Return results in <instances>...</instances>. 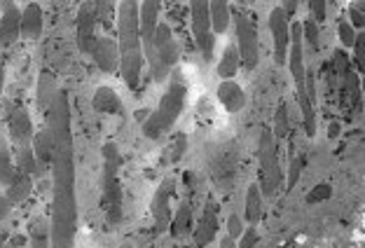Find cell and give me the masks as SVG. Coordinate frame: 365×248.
I'll return each mask as SVG.
<instances>
[{
	"mask_svg": "<svg viewBox=\"0 0 365 248\" xmlns=\"http://www.w3.org/2000/svg\"><path fill=\"white\" fill-rule=\"evenodd\" d=\"M31 145H33V155L38 160V169L49 167V162H52V134L47 131V127L36 131Z\"/></svg>",
	"mask_w": 365,
	"mask_h": 248,
	"instance_id": "27",
	"label": "cell"
},
{
	"mask_svg": "<svg viewBox=\"0 0 365 248\" xmlns=\"http://www.w3.org/2000/svg\"><path fill=\"white\" fill-rule=\"evenodd\" d=\"M45 127L52 134V248H76L78 195H76V140L71 101L66 89H56L45 110Z\"/></svg>",
	"mask_w": 365,
	"mask_h": 248,
	"instance_id": "1",
	"label": "cell"
},
{
	"mask_svg": "<svg viewBox=\"0 0 365 248\" xmlns=\"http://www.w3.org/2000/svg\"><path fill=\"white\" fill-rule=\"evenodd\" d=\"M269 33H272V45H274V63L286 66L288 59V47H290V19L281 7H272L269 12Z\"/></svg>",
	"mask_w": 365,
	"mask_h": 248,
	"instance_id": "12",
	"label": "cell"
},
{
	"mask_svg": "<svg viewBox=\"0 0 365 248\" xmlns=\"http://www.w3.org/2000/svg\"><path fill=\"white\" fill-rule=\"evenodd\" d=\"M91 105H94L96 113L103 115H122V98L115 92L113 87H98L94 96H91Z\"/></svg>",
	"mask_w": 365,
	"mask_h": 248,
	"instance_id": "22",
	"label": "cell"
},
{
	"mask_svg": "<svg viewBox=\"0 0 365 248\" xmlns=\"http://www.w3.org/2000/svg\"><path fill=\"white\" fill-rule=\"evenodd\" d=\"M302 169H304V157L300 155V157H295L293 164H290V169H288V180H286V190H288V192L297 185V180H300Z\"/></svg>",
	"mask_w": 365,
	"mask_h": 248,
	"instance_id": "37",
	"label": "cell"
},
{
	"mask_svg": "<svg viewBox=\"0 0 365 248\" xmlns=\"http://www.w3.org/2000/svg\"><path fill=\"white\" fill-rule=\"evenodd\" d=\"M286 66H288L290 76H293L297 105H300V113H302L304 134L309 138H314L317 136V110H314V101L309 96V78H307V68H304V43H302V26L300 24L290 26V47H288Z\"/></svg>",
	"mask_w": 365,
	"mask_h": 248,
	"instance_id": "4",
	"label": "cell"
},
{
	"mask_svg": "<svg viewBox=\"0 0 365 248\" xmlns=\"http://www.w3.org/2000/svg\"><path fill=\"white\" fill-rule=\"evenodd\" d=\"M33 176H29V173H21V171H16L14 173V178L7 183L5 187V197H7V202H10L12 206H19L24 204L31 197L33 192Z\"/></svg>",
	"mask_w": 365,
	"mask_h": 248,
	"instance_id": "21",
	"label": "cell"
},
{
	"mask_svg": "<svg viewBox=\"0 0 365 248\" xmlns=\"http://www.w3.org/2000/svg\"><path fill=\"white\" fill-rule=\"evenodd\" d=\"M29 242L31 248H52V227L45 216H36L29 222Z\"/></svg>",
	"mask_w": 365,
	"mask_h": 248,
	"instance_id": "24",
	"label": "cell"
},
{
	"mask_svg": "<svg viewBox=\"0 0 365 248\" xmlns=\"http://www.w3.org/2000/svg\"><path fill=\"white\" fill-rule=\"evenodd\" d=\"M218 248H237V242H235V239H232V237H222L220 239V244H218Z\"/></svg>",
	"mask_w": 365,
	"mask_h": 248,
	"instance_id": "44",
	"label": "cell"
},
{
	"mask_svg": "<svg viewBox=\"0 0 365 248\" xmlns=\"http://www.w3.org/2000/svg\"><path fill=\"white\" fill-rule=\"evenodd\" d=\"M346 14H349V21L351 24V29L354 31H363V26H365V19H363V3H351L349 5V10H346Z\"/></svg>",
	"mask_w": 365,
	"mask_h": 248,
	"instance_id": "39",
	"label": "cell"
},
{
	"mask_svg": "<svg viewBox=\"0 0 365 248\" xmlns=\"http://www.w3.org/2000/svg\"><path fill=\"white\" fill-rule=\"evenodd\" d=\"M122 248H131V246H122Z\"/></svg>",
	"mask_w": 365,
	"mask_h": 248,
	"instance_id": "46",
	"label": "cell"
},
{
	"mask_svg": "<svg viewBox=\"0 0 365 248\" xmlns=\"http://www.w3.org/2000/svg\"><path fill=\"white\" fill-rule=\"evenodd\" d=\"M209 16L213 36H225L232 21V10L227 0H209Z\"/></svg>",
	"mask_w": 365,
	"mask_h": 248,
	"instance_id": "23",
	"label": "cell"
},
{
	"mask_svg": "<svg viewBox=\"0 0 365 248\" xmlns=\"http://www.w3.org/2000/svg\"><path fill=\"white\" fill-rule=\"evenodd\" d=\"M94 5H96L98 24H103L106 29H110L113 21L118 19V5H115V3H106V0H101V3H94Z\"/></svg>",
	"mask_w": 365,
	"mask_h": 248,
	"instance_id": "32",
	"label": "cell"
},
{
	"mask_svg": "<svg viewBox=\"0 0 365 248\" xmlns=\"http://www.w3.org/2000/svg\"><path fill=\"white\" fill-rule=\"evenodd\" d=\"M103 209H106V218L110 225H118L122 222V178H120V169H122V155L118 143L108 140L103 145Z\"/></svg>",
	"mask_w": 365,
	"mask_h": 248,
	"instance_id": "5",
	"label": "cell"
},
{
	"mask_svg": "<svg viewBox=\"0 0 365 248\" xmlns=\"http://www.w3.org/2000/svg\"><path fill=\"white\" fill-rule=\"evenodd\" d=\"M235 29H237V52L239 61H242L244 71H255V66L260 63V36L258 26H255L253 16L248 12H239L235 16Z\"/></svg>",
	"mask_w": 365,
	"mask_h": 248,
	"instance_id": "8",
	"label": "cell"
},
{
	"mask_svg": "<svg viewBox=\"0 0 365 248\" xmlns=\"http://www.w3.org/2000/svg\"><path fill=\"white\" fill-rule=\"evenodd\" d=\"M187 153V136L185 134H173L169 136V143L162 153V164L164 167H171V164H178L182 160V155Z\"/></svg>",
	"mask_w": 365,
	"mask_h": 248,
	"instance_id": "29",
	"label": "cell"
},
{
	"mask_svg": "<svg viewBox=\"0 0 365 248\" xmlns=\"http://www.w3.org/2000/svg\"><path fill=\"white\" fill-rule=\"evenodd\" d=\"M89 56L98 66V71L106 73V76H113V73L120 71V47L118 40L110 36H98Z\"/></svg>",
	"mask_w": 365,
	"mask_h": 248,
	"instance_id": "15",
	"label": "cell"
},
{
	"mask_svg": "<svg viewBox=\"0 0 365 248\" xmlns=\"http://www.w3.org/2000/svg\"><path fill=\"white\" fill-rule=\"evenodd\" d=\"M118 47H120V76L131 92L140 87L143 78L145 56L140 45V29H138V3L134 0H122L118 3Z\"/></svg>",
	"mask_w": 365,
	"mask_h": 248,
	"instance_id": "2",
	"label": "cell"
},
{
	"mask_svg": "<svg viewBox=\"0 0 365 248\" xmlns=\"http://www.w3.org/2000/svg\"><path fill=\"white\" fill-rule=\"evenodd\" d=\"M14 173H16V164H14L10 140H7L5 131L0 129V185L7 187V183L14 178Z\"/></svg>",
	"mask_w": 365,
	"mask_h": 248,
	"instance_id": "26",
	"label": "cell"
},
{
	"mask_svg": "<svg viewBox=\"0 0 365 248\" xmlns=\"http://www.w3.org/2000/svg\"><path fill=\"white\" fill-rule=\"evenodd\" d=\"M195 229V213H192V202L190 200H182L178 211L173 213L171 218V225H169V234L173 239H182L187 237L190 232Z\"/></svg>",
	"mask_w": 365,
	"mask_h": 248,
	"instance_id": "20",
	"label": "cell"
},
{
	"mask_svg": "<svg viewBox=\"0 0 365 248\" xmlns=\"http://www.w3.org/2000/svg\"><path fill=\"white\" fill-rule=\"evenodd\" d=\"M36 136V127H33L31 113L24 105H14L7 115V140L14 145V150L19 148H29Z\"/></svg>",
	"mask_w": 365,
	"mask_h": 248,
	"instance_id": "13",
	"label": "cell"
},
{
	"mask_svg": "<svg viewBox=\"0 0 365 248\" xmlns=\"http://www.w3.org/2000/svg\"><path fill=\"white\" fill-rule=\"evenodd\" d=\"M239 68H242V61H239V52L235 45H227L225 52H222L220 61H218V78L220 80H232L239 73Z\"/></svg>",
	"mask_w": 365,
	"mask_h": 248,
	"instance_id": "28",
	"label": "cell"
},
{
	"mask_svg": "<svg viewBox=\"0 0 365 248\" xmlns=\"http://www.w3.org/2000/svg\"><path fill=\"white\" fill-rule=\"evenodd\" d=\"M180 59V47L173 38V31L169 24H157L155 33V61L150 63V73L155 82L169 80L171 71L176 68V63Z\"/></svg>",
	"mask_w": 365,
	"mask_h": 248,
	"instance_id": "7",
	"label": "cell"
},
{
	"mask_svg": "<svg viewBox=\"0 0 365 248\" xmlns=\"http://www.w3.org/2000/svg\"><path fill=\"white\" fill-rule=\"evenodd\" d=\"M220 229V220H218V206H215L213 202H209L204 206V213L202 218H199V222L195 225L192 229V239H195V246L197 248H206L209 246L215 234H218Z\"/></svg>",
	"mask_w": 365,
	"mask_h": 248,
	"instance_id": "17",
	"label": "cell"
},
{
	"mask_svg": "<svg viewBox=\"0 0 365 248\" xmlns=\"http://www.w3.org/2000/svg\"><path fill=\"white\" fill-rule=\"evenodd\" d=\"M290 134V118H288V103L281 101L274 110V127H272V136L277 140V145L281 140H286Z\"/></svg>",
	"mask_w": 365,
	"mask_h": 248,
	"instance_id": "30",
	"label": "cell"
},
{
	"mask_svg": "<svg viewBox=\"0 0 365 248\" xmlns=\"http://www.w3.org/2000/svg\"><path fill=\"white\" fill-rule=\"evenodd\" d=\"M284 183V171L279 162V145L269 127L260 129L258 138V187L262 197H274Z\"/></svg>",
	"mask_w": 365,
	"mask_h": 248,
	"instance_id": "6",
	"label": "cell"
},
{
	"mask_svg": "<svg viewBox=\"0 0 365 248\" xmlns=\"http://www.w3.org/2000/svg\"><path fill=\"white\" fill-rule=\"evenodd\" d=\"M260 244V232L255 229V225H248L244 229V234L237 239V248H255Z\"/></svg>",
	"mask_w": 365,
	"mask_h": 248,
	"instance_id": "36",
	"label": "cell"
},
{
	"mask_svg": "<svg viewBox=\"0 0 365 248\" xmlns=\"http://www.w3.org/2000/svg\"><path fill=\"white\" fill-rule=\"evenodd\" d=\"M173 195H176V178L167 176L160 185H157L155 195H153V202H150V213H153L157 232H169V225H171V218H173V211H171Z\"/></svg>",
	"mask_w": 365,
	"mask_h": 248,
	"instance_id": "11",
	"label": "cell"
},
{
	"mask_svg": "<svg viewBox=\"0 0 365 248\" xmlns=\"http://www.w3.org/2000/svg\"><path fill=\"white\" fill-rule=\"evenodd\" d=\"M43 31H45L43 5L29 3L21 10V38H26V40H31V43H36V40L43 38Z\"/></svg>",
	"mask_w": 365,
	"mask_h": 248,
	"instance_id": "18",
	"label": "cell"
},
{
	"mask_svg": "<svg viewBox=\"0 0 365 248\" xmlns=\"http://www.w3.org/2000/svg\"><path fill=\"white\" fill-rule=\"evenodd\" d=\"M162 3L160 0H145L138 3V29H140V45H143V56L148 63L155 61V33L160 24Z\"/></svg>",
	"mask_w": 365,
	"mask_h": 248,
	"instance_id": "10",
	"label": "cell"
},
{
	"mask_svg": "<svg viewBox=\"0 0 365 248\" xmlns=\"http://www.w3.org/2000/svg\"><path fill=\"white\" fill-rule=\"evenodd\" d=\"M218 101L227 113L237 115V113H242L246 105V92L235 80H222L218 85Z\"/></svg>",
	"mask_w": 365,
	"mask_h": 248,
	"instance_id": "19",
	"label": "cell"
},
{
	"mask_svg": "<svg viewBox=\"0 0 365 248\" xmlns=\"http://www.w3.org/2000/svg\"><path fill=\"white\" fill-rule=\"evenodd\" d=\"M300 26H302V43L312 45V47L319 52V47H321L319 24H317V21H312V19H307V21H302V24H300Z\"/></svg>",
	"mask_w": 365,
	"mask_h": 248,
	"instance_id": "33",
	"label": "cell"
},
{
	"mask_svg": "<svg viewBox=\"0 0 365 248\" xmlns=\"http://www.w3.org/2000/svg\"><path fill=\"white\" fill-rule=\"evenodd\" d=\"M307 5H309V12H312L309 19L317 21L321 26V24L326 21V16H328V3H326V0H309Z\"/></svg>",
	"mask_w": 365,
	"mask_h": 248,
	"instance_id": "38",
	"label": "cell"
},
{
	"mask_svg": "<svg viewBox=\"0 0 365 248\" xmlns=\"http://www.w3.org/2000/svg\"><path fill=\"white\" fill-rule=\"evenodd\" d=\"M185 98H187V82L178 68H173L171 76H169L167 92L162 94L157 108L148 115V120L143 122L145 138L160 140L162 136H167L169 131L176 127L180 113L185 110Z\"/></svg>",
	"mask_w": 365,
	"mask_h": 248,
	"instance_id": "3",
	"label": "cell"
},
{
	"mask_svg": "<svg viewBox=\"0 0 365 248\" xmlns=\"http://www.w3.org/2000/svg\"><path fill=\"white\" fill-rule=\"evenodd\" d=\"M10 211H12V204L7 202V197L5 195H0V225L10 218Z\"/></svg>",
	"mask_w": 365,
	"mask_h": 248,
	"instance_id": "42",
	"label": "cell"
},
{
	"mask_svg": "<svg viewBox=\"0 0 365 248\" xmlns=\"http://www.w3.org/2000/svg\"><path fill=\"white\" fill-rule=\"evenodd\" d=\"M333 197V187H330L328 183H319L312 187V192L307 195V204H319V202H326Z\"/></svg>",
	"mask_w": 365,
	"mask_h": 248,
	"instance_id": "35",
	"label": "cell"
},
{
	"mask_svg": "<svg viewBox=\"0 0 365 248\" xmlns=\"http://www.w3.org/2000/svg\"><path fill=\"white\" fill-rule=\"evenodd\" d=\"M354 49H356V56H354L356 68L363 71V33H359V36H356V45H354Z\"/></svg>",
	"mask_w": 365,
	"mask_h": 248,
	"instance_id": "41",
	"label": "cell"
},
{
	"mask_svg": "<svg viewBox=\"0 0 365 248\" xmlns=\"http://www.w3.org/2000/svg\"><path fill=\"white\" fill-rule=\"evenodd\" d=\"M190 26H192L199 54L204 56V61H211L215 54V36L211 29L209 0H192L190 3Z\"/></svg>",
	"mask_w": 365,
	"mask_h": 248,
	"instance_id": "9",
	"label": "cell"
},
{
	"mask_svg": "<svg viewBox=\"0 0 365 248\" xmlns=\"http://www.w3.org/2000/svg\"><path fill=\"white\" fill-rule=\"evenodd\" d=\"M244 234V222H242V218L239 216H230L227 218V237H232L237 242L239 237Z\"/></svg>",
	"mask_w": 365,
	"mask_h": 248,
	"instance_id": "40",
	"label": "cell"
},
{
	"mask_svg": "<svg viewBox=\"0 0 365 248\" xmlns=\"http://www.w3.org/2000/svg\"><path fill=\"white\" fill-rule=\"evenodd\" d=\"M3 89H5V56L3 49H0V98H3Z\"/></svg>",
	"mask_w": 365,
	"mask_h": 248,
	"instance_id": "43",
	"label": "cell"
},
{
	"mask_svg": "<svg viewBox=\"0 0 365 248\" xmlns=\"http://www.w3.org/2000/svg\"><path fill=\"white\" fill-rule=\"evenodd\" d=\"M5 244H7V234L0 229V248H5Z\"/></svg>",
	"mask_w": 365,
	"mask_h": 248,
	"instance_id": "45",
	"label": "cell"
},
{
	"mask_svg": "<svg viewBox=\"0 0 365 248\" xmlns=\"http://www.w3.org/2000/svg\"><path fill=\"white\" fill-rule=\"evenodd\" d=\"M0 49L12 47L21 36V12L12 0H3L0 3Z\"/></svg>",
	"mask_w": 365,
	"mask_h": 248,
	"instance_id": "16",
	"label": "cell"
},
{
	"mask_svg": "<svg viewBox=\"0 0 365 248\" xmlns=\"http://www.w3.org/2000/svg\"><path fill=\"white\" fill-rule=\"evenodd\" d=\"M244 220L248 225H258L262 220V192L258 183L248 185L246 190V200H244Z\"/></svg>",
	"mask_w": 365,
	"mask_h": 248,
	"instance_id": "25",
	"label": "cell"
},
{
	"mask_svg": "<svg viewBox=\"0 0 365 248\" xmlns=\"http://www.w3.org/2000/svg\"><path fill=\"white\" fill-rule=\"evenodd\" d=\"M14 164H16V171H21V173H29V176H40V169H38V160H36V155H33V145L29 148H19L14 155Z\"/></svg>",
	"mask_w": 365,
	"mask_h": 248,
	"instance_id": "31",
	"label": "cell"
},
{
	"mask_svg": "<svg viewBox=\"0 0 365 248\" xmlns=\"http://www.w3.org/2000/svg\"><path fill=\"white\" fill-rule=\"evenodd\" d=\"M96 29H98V16L94 3H82L76 19V43L82 54H91L96 43Z\"/></svg>",
	"mask_w": 365,
	"mask_h": 248,
	"instance_id": "14",
	"label": "cell"
},
{
	"mask_svg": "<svg viewBox=\"0 0 365 248\" xmlns=\"http://www.w3.org/2000/svg\"><path fill=\"white\" fill-rule=\"evenodd\" d=\"M337 36H339V43H342L344 47H354L356 45V31L351 29V24L346 19L337 21Z\"/></svg>",
	"mask_w": 365,
	"mask_h": 248,
	"instance_id": "34",
	"label": "cell"
}]
</instances>
